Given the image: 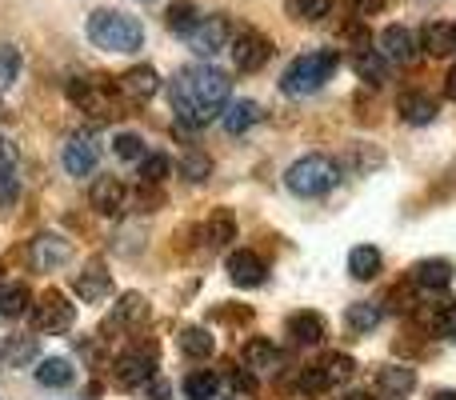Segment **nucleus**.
<instances>
[{"label":"nucleus","mask_w":456,"mask_h":400,"mask_svg":"<svg viewBox=\"0 0 456 400\" xmlns=\"http://www.w3.org/2000/svg\"><path fill=\"white\" fill-rule=\"evenodd\" d=\"M181 176H189L192 184H200L205 176H213V160L200 157V152H184L181 157Z\"/></svg>","instance_id":"72a5a7b5"},{"label":"nucleus","mask_w":456,"mask_h":400,"mask_svg":"<svg viewBox=\"0 0 456 400\" xmlns=\"http://www.w3.org/2000/svg\"><path fill=\"white\" fill-rule=\"evenodd\" d=\"M449 96H452V101H456V69L449 72Z\"/></svg>","instance_id":"49530a36"},{"label":"nucleus","mask_w":456,"mask_h":400,"mask_svg":"<svg viewBox=\"0 0 456 400\" xmlns=\"http://www.w3.org/2000/svg\"><path fill=\"white\" fill-rule=\"evenodd\" d=\"M332 0H289V12L297 16V20H321V16H329Z\"/></svg>","instance_id":"f704fd0d"},{"label":"nucleus","mask_w":456,"mask_h":400,"mask_svg":"<svg viewBox=\"0 0 456 400\" xmlns=\"http://www.w3.org/2000/svg\"><path fill=\"white\" fill-rule=\"evenodd\" d=\"M205 236L213 249H224L228 241H236V216L228 208H216L213 220H208V228H205Z\"/></svg>","instance_id":"bb28decb"},{"label":"nucleus","mask_w":456,"mask_h":400,"mask_svg":"<svg viewBox=\"0 0 456 400\" xmlns=\"http://www.w3.org/2000/svg\"><path fill=\"white\" fill-rule=\"evenodd\" d=\"M356 4V12L361 16H372V12H380V8H385V0H353Z\"/></svg>","instance_id":"a18cd8bd"},{"label":"nucleus","mask_w":456,"mask_h":400,"mask_svg":"<svg viewBox=\"0 0 456 400\" xmlns=\"http://www.w3.org/2000/svg\"><path fill=\"white\" fill-rule=\"evenodd\" d=\"M69 96H72V104H80V109H88V112L104 109L101 96H96V85H93V80H69Z\"/></svg>","instance_id":"473e14b6"},{"label":"nucleus","mask_w":456,"mask_h":400,"mask_svg":"<svg viewBox=\"0 0 456 400\" xmlns=\"http://www.w3.org/2000/svg\"><path fill=\"white\" fill-rule=\"evenodd\" d=\"M401 117L409 125H433L436 120V101L425 93H404L401 96Z\"/></svg>","instance_id":"6ab92c4d"},{"label":"nucleus","mask_w":456,"mask_h":400,"mask_svg":"<svg viewBox=\"0 0 456 400\" xmlns=\"http://www.w3.org/2000/svg\"><path fill=\"white\" fill-rule=\"evenodd\" d=\"M112 377H117L120 388L149 385V380L157 377V356H152V348H133V353L117 356V369H112Z\"/></svg>","instance_id":"39448f33"},{"label":"nucleus","mask_w":456,"mask_h":400,"mask_svg":"<svg viewBox=\"0 0 456 400\" xmlns=\"http://www.w3.org/2000/svg\"><path fill=\"white\" fill-rule=\"evenodd\" d=\"M348 273H353L356 281H372V276L380 273V252L372 249V244L353 249V252H348Z\"/></svg>","instance_id":"a878e982"},{"label":"nucleus","mask_w":456,"mask_h":400,"mask_svg":"<svg viewBox=\"0 0 456 400\" xmlns=\"http://www.w3.org/2000/svg\"><path fill=\"white\" fill-rule=\"evenodd\" d=\"M176 345H181V353L192 356V361H205V356L216 353V337L208 329H184L181 337H176Z\"/></svg>","instance_id":"5701e85b"},{"label":"nucleus","mask_w":456,"mask_h":400,"mask_svg":"<svg viewBox=\"0 0 456 400\" xmlns=\"http://www.w3.org/2000/svg\"><path fill=\"white\" fill-rule=\"evenodd\" d=\"M197 24H200L197 4H189V0H184V4H173V8H168V29H173V32H181V37H189V32L197 29Z\"/></svg>","instance_id":"7c9ffc66"},{"label":"nucleus","mask_w":456,"mask_h":400,"mask_svg":"<svg viewBox=\"0 0 456 400\" xmlns=\"http://www.w3.org/2000/svg\"><path fill=\"white\" fill-rule=\"evenodd\" d=\"M240 356H244V369H252V372H276V364H281L276 345H273V340H265V337L248 340Z\"/></svg>","instance_id":"dca6fc26"},{"label":"nucleus","mask_w":456,"mask_h":400,"mask_svg":"<svg viewBox=\"0 0 456 400\" xmlns=\"http://www.w3.org/2000/svg\"><path fill=\"white\" fill-rule=\"evenodd\" d=\"M168 96H173L176 117H181L184 125L200 128L224 112L228 96H232V80H228V72L213 69V64H192V69H181L173 77Z\"/></svg>","instance_id":"f257e3e1"},{"label":"nucleus","mask_w":456,"mask_h":400,"mask_svg":"<svg viewBox=\"0 0 456 400\" xmlns=\"http://www.w3.org/2000/svg\"><path fill=\"white\" fill-rule=\"evenodd\" d=\"M412 281H417L420 289H444V284L452 281V265L449 260H420V265L412 268Z\"/></svg>","instance_id":"393cba45"},{"label":"nucleus","mask_w":456,"mask_h":400,"mask_svg":"<svg viewBox=\"0 0 456 400\" xmlns=\"http://www.w3.org/2000/svg\"><path fill=\"white\" fill-rule=\"evenodd\" d=\"M109 289H112V281H109V273H104L101 265L85 268V273L77 276V297H85L88 305H93V300H104L109 297Z\"/></svg>","instance_id":"4be33fe9"},{"label":"nucleus","mask_w":456,"mask_h":400,"mask_svg":"<svg viewBox=\"0 0 456 400\" xmlns=\"http://www.w3.org/2000/svg\"><path fill=\"white\" fill-rule=\"evenodd\" d=\"M141 316H144V300L136 297V292H128V297H120L117 313H112V324H133V321H141Z\"/></svg>","instance_id":"c9c22d12"},{"label":"nucleus","mask_w":456,"mask_h":400,"mask_svg":"<svg viewBox=\"0 0 456 400\" xmlns=\"http://www.w3.org/2000/svg\"><path fill=\"white\" fill-rule=\"evenodd\" d=\"M433 400H456V393H436Z\"/></svg>","instance_id":"09e8293b"},{"label":"nucleus","mask_w":456,"mask_h":400,"mask_svg":"<svg viewBox=\"0 0 456 400\" xmlns=\"http://www.w3.org/2000/svg\"><path fill=\"white\" fill-rule=\"evenodd\" d=\"M37 329L40 332H69L72 329V321H77V308L69 305V297L64 292H45L40 297V305H37Z\"/></svg>","instance_id":"423d86ee"},{"label":"nucleus","mask_w":456,"mask_h":400,"mask_svg":"<svg viewBox=\"0 0 456 400\" xmlns=\"http://www.w3.org/2000/svg\"><path fill=\"white\" fill-rule=\"evenodd\" d=\"M88 37L104 53H136L144 45V29L136 16L117 12V8H96L88 16Z\"/></svg>","instance_id":"f03ea898"},{"label":"nucleus","mask_w":456,"mask_h":400,"mask_svg":"<svg viewBox=\"0 0 456 400\" xmlns=\"http://www.w3.org/2000/svg\"><path fill=\"white\" fill-rule=\"evenodd\" d=\"M268 56H273V45H268V40L260 37V32L244 29L240 37H236V45H232V61H236V69H240V72H256V69H265Z\"/></svg>","instance_id":"0eeeda50"},{"label":"nucleus","mask_w":456,"mask_h":400,"mask_svg":"<svg viewBox=\"0 0 456 400\" xmlns=\"http://www.w3.org/2000/svg\"><path fill=\"white\" fill-rule=\"evenodd\" d=\"M32 356H37V345H32V340H8L4 353H0V361L4 364H24V361H32Z\"/></svg>","instance_id":"58836bf2"},{"label":"nucleus","mask_w":456,"mask_h":400,"mask_svg":"<svg viewBox=\"0 0 456 400\" xmlns=\"http://www.w3.org/2000/svg\"><path fill=\"white\" fill-rule=\"evenodd\" d=\"M184 393H189V400H213L221 393V380H216L213 372H192V377L184 380Z\"/></svg>","instance_id":"2f4dec72"},{"label":"nucleus","mask_w":456,"mask_h":400,"mask_svg":"<svg viewBox=\"0 0 456 400\" xmlns=\"http://www.w3.org/2000/svg\"><path fill=\"white\" fill-rule=\"evenodd\" d=\"M300 388H305V393H324V388H332V380L324 377V369L316 364V369H308L305 377H300Z\"/></svg>","instance_id":"79ce46f5"},{"label":"nucleus","mask_w":456,"mask_h":400,"mask_svg":"<svg viewBox=\"0 0 456 400\" xmlns=\"http://www.w3.org/2000/svg\"><path fill=\"white\" fill-rule=\"evenodd\" d=\"M189 45L200 56H216L228 45V20L224 16H200V24L189 32Z\"/></svg>","instance_id":"6e6552de"},{"label":"nucleus","mask_w":456,"mask_h":400,"mask_svg":"<svg viewBox=\"0 0 456 400\" xmlns=\"http://www.w3.org/2000/svg\"><path fill=\"white\" fill-rule=\"evenodd\" d=\"M72 377H77V372H72V364L64 361V356H45V361L37 364V380L45 388H64V385H72Z\"/></svg>","instance_id":"b1692460"},{"label":"nucleus","mask_w":456,"mask_h":400,"mask_svg":"<svg viewBox=\"0 0 456 400\" xmlns=\"http://www.w3.org/2000/svg\"><path fill=\"white\" fill-rule=\"evenodd\" d=\"M69 257H72V249H69V241H61V236H37V241H32V265H37L40 273L64 265Z\"/></svg>","instance_id":"4468645a"},{"label":"nucleus","mask_w":456,"mask_h":400,"mask_svg":"<svg viewBox=\"0 0 456 400\" xmlns=\"http://www.w3.org/2000/svg\"><path fill=\"white\" fill-rule=\"evenodd\" d=\"M321 369H324V377H329L332 385H340V380H348V377L356 372V361H353V356H340V353H337V356H329Z\"/></svg>","instance_id":"4c0bfd02"},{"label":"nucleus","mask_w":456,"mask_h":400,"mask_svg":"<svg viewBox=\"0 0 456 400\" xmlns=\"http://www.w3.org/2000/svg\"><path fill=\"white\" fill-rule=\"evenodd\" d=\"M420 48H425L428 56H449V53H456V29H452V24H425Z\"/></svg>","instance_id":"412c9836"},{"label":"nucleus","mask_w":456,"mask_h":400,"mask_svg":"<svg viewBox=\"0 0 456 400\" xmlns=\"http://www.w3.org/2000/svg\"><path fill=\"white\" fill-rule=\"evenodd\" d=\"M337 181H340V165L332 157H321V152L300 157L297 165L284 173V184H289L297 197H324L329 189H337Z\"/></svg>","instance_id":"20e7f679"},{"label":"nucleus","mask_w":456,"mask_h":400,"mask_svg":"<svg viewBox=\"0 0 456 400\" xmlns=\"http://www.w3.org/2000/svg\"><path fill=\"white\" fill-rule=\"evenodd\" d=\"M289 337L297 340V345H321V340H324V321L316 313L289 316Z\"/></svg>","instance_id":"aec40b11"},{"label":"nucleus","mask_w":456,"mask_h":400,"mask_svg":"<svg viewBox=\"0 0 456 400\" xmlns=\"http://www.w3.org/2000/svg\"><path fill=\"white\" fill-rule=\"evenodd\" d=\"M228 276H232V284H240V289H256V284H265L268 268L256 252H232V257H228Z\"/></svg>","instance_id":"9b49d317"},{"label":"nucleus","mask_w":456,"mask_h":400,"mask_svg":"<svg viewBox=\"0 0 456 400\" xmlns=\"http://www.w3.org/2000/svg\"><path fill=\"white\" fill-rule=\"evenodd\" d=\"M112 152H117L120 160H141L144 157V141L136 133H117V141H112Z\"/></svg>","instance_id":"e433bc0d"},{"label":"nucleus","mask_w":456,"mask_h":400,"mask_svg":"<svg viewBox=\"0 0 456 400\" xmlns=\"http://www.w3.org/2000/svg\"><path fill=\"white\" fill-rule=\"evenodd\" d=\"M173 176V160L165 157V152H144L141 157V181L144 184H160Z\"/></svg>","instance_id":"c85d7f7f"},{"label":"nucleus","mask_w":456,"mask_h":400,"mask_svg":"<svg viewBox=\"0 0 456 400\" xmlns=\"http://www.w3.org/2000/svg\"><path fill=\"white\" fill-rule=\"evenodd\" d=\"M88 200H93V208L101 212V216H117V212H125V204H128V189L117 181V176H101V181L93 184V192H88Z\"/></svg>","instance_id":"9d476101"},{"label":"nucleus","mask_w":456,"mask_h":400,"mask_svg":"<svg viewBox=\"0 0 456 400\" xmlns=\"http://www.w3.org/2000/svg\"><path fill=\"white\" fill-rule=\"evenodd\" d=\"M64 168H69V176H88L96 168V144L88 136H72L64 144Z\"/></svg>","instance_id":"f8f14e48"},{"label":"nucleus","mask_w":456,"mask_h":400,"mask_svg":"<svg viewBox=\"0 0 456 400\" xmlns=\"http://www.w3.org/2000/svg\"><path fill=\"white\" fill-rule=\"evenodd\" d=\"M353 69L364 85H385L388 80V64H385V56H380V48L377 53H372V48H361V53L353 56Z\"/></svg>","instance_id":"a211bd4d"},{"label":"nucleus","mask_w":456,"mask_h":400,"mask_svg":"<svg viewBox=\"0 0 456 400\" xmlns=\"http://www.w3.org/2000/svg\"><path fill=\"white\" fill-rule=\"evenodd\" d=\"M228 385H232V393H252L256 388V377H252V369H232L228 372Z\"/></svg>","instance_id":"37998d69"},{"label":"nucleus","mask_w":456,"mask_h":400,"mask_svg":"<svg viewBox=\"0 0 456 400\" xmlns=\"http://www.w3.org/2000/svg\"><path fill=\"white\" fill-rule=\"evenodd\" d=\"M345 321H348L353 332H372L380 324V305H372V300H356V305H348Z\"/></svg>","instance_id":"cd10ccee"},{"label":"nucleus","mask_w":456,"mask_h":400,"mask_svg":"<svg viewBox=\"0 0 456 400\" xmlns=\"http://www.w3.org/2000/svg\"><path fill=\"white\" fill-rule=\"evenodd\" d=\"M345 400H372V396H369V393H348Z\"/></svg>","instance_id":"de8ad7c7"},{"label":"nucleus","mask_w":456,"mask_h":400,"mask_svg":"<svg viewBox=\"0 0 456 400\" xmlns=\"http://www.w3.org/2000/svg\"><path fill=\"white\" fill-rule=\"evenodd\" d=\"M117 88L128 96V101L141 104V101H149V96L157 93V72H152L149 64H136V69H128L125 77L117 80Z\"/></svg>","instance_id":"ddd939ff"},{"label":"nucleus","mask_w":456,"mask_h":400,"mask_svg":"<svg viewBox=\"0 0 456 400\" xmlns=\"http://www.w3.org/2000/svg\"><path fill=\"white\" fill-rule=\"evenodd\" d=\"M433 329H436V337H449V340H456V305L436 308V316H433Z\"/></svg>","instance_id":"a19ab883"},{"label":"nucleus","mask_w":456,"mask_h":400,"mask_svg":"<svg viewBox=\"0 0 456 400\" xmlns=\"http://www.w3.org/2000/svg\"><path fill=\"white\" fill-rule=\"evenodd\" d=\"M377 388L385 396H409L412 388H417V372L412 369H404V364H388V369H380L377 372Z\"/></svg>","instance_id":"2eb2a0df"},{"label":"nucleus","mask_w":456,"mask_h":400,"mask_svg":"<svg viewBox=\"0 0 456 400\" xmlns=\"http://www.w3.org/2000/svg\"><path fill=\"white\" fill-rule=\"evenodd\" d=\"M16 77H20V53L12 45H4L0 48V85H12Z\"/></svg>","instance_id":"ea45409f"},{"label":"nucleus","mask_w":456,"mask_h":400,"mask_svg":"<svg viewBox=\"0 0 456 400\" xmlns=\"http://www.w3.org/2000/svg\"><path fill=\"white\" fill-rule=\"evenodd\" d=\"M144 388H149V400H173V388H168L165 377H152Z\"/></svg>","instance_id":"c03bdc74"},{"label":"nucleus","mask_w":456,"mask_h":400,"mask_svg":"<svg viewBox=\"0 0 456 400\" xmlns=\"http://www.w3.org/2000/svg\"><path fill=\"white\" fill-rule=\"evenodd\" d=\"M260 120V109L252 101H232V104H224V112H221V125H224V133H232V136H240V133H248L252 125Z\"/></svg>","instance_id":"f3484780"},{"label":"nucleus","mask_w":456,"mask_h":400,"mask_svg":"<svg viewBox=\"0 0 456 400\" xmlns=\"http://www.w3.org/2000/svg\"><path fill=\"white\" fill-rule=\"evenodd\" d=\"M417 37H412L404 24H388L385 32H380V56L385 61H396V64H412L417 61Z\"/></svg>","instance_id":"1a4fd4ad"},{"label":"nucleus","mask_w":456,"mask_h":400,"mask_svg":"<svg viewBox=\"0 0 456 400\" xmlns=\"http://www.w3.org/2000/svg\"><path fill=\"white\" fill-rule=\"evenodd\" d=\"M28 289L24 284H8L4 292H0V316H24L28 313Z\"/></svg>","instance_id":"c756f323"},{"label":"nucleus","mask_w":456,"mask_h":400,"mask_svg":"<svg viewBox=\"0 0 456 400\" xmlns=\"http://www.w3.org/2000/svg\"><path fill=\"white\" fill-rule=\"evenodd\" d=\"M337 64H340V56L332 53V48H316V53H305V56H297V61L284 69L281 88H284L289 96H308V93H316V88H324V80H332Z\"/></svg>","instance_id":"7ed1b4c3"}]
</instances>
